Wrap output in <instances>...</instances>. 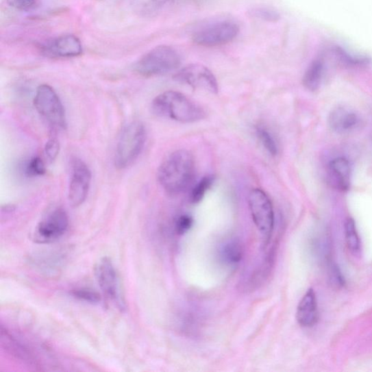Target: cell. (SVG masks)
Wrapping results in <instances>:
<instances>
[{
    "mask_svg": "<svg viewBox=\"0 0 372 372\" xmlns=\"http://www.w3.org/2000/svg\"><path fill=\"white\" fill-rule=\"evenodd\" d=\"M195 171L193 154L185 149L177 150L167 156L160 166L158 182L166 193L177 195L193 182Z\"/></svg>",
    "mask_w": 372,
    "mask_h": 372,
    "instance_id": "1",
    "label": "cell"
},
{
    "mask_svg": "<svg viewBox=\"0 0 372 372\" xmlns=\"http://www.w3.org/2000/svg\"><path fill=\"white\" fill-rule=\"evenodd\" d=\"M155 115L181 123H194L207 116L203 108L182 92L169 90L156 97L151 103Z\"/></svg>",
    "mask_w": 372,
    "mask_h": 372,
    "instance_id": "2",
    "label": "cell"
},
{
    "mask_svg": "<svg viewBox=\"0 0 372 372\" xmlns=\"http://www.w3.org/2000/svg\"><path fill=\"white\" fill-rule=\"evenodd\" d=\"M147 140L145 127L138 122H132L123 130L117 142L114 165L124 170L133 164L140 155Z\"/></svg>",
    "mask_w": 372,
    "mask_h": 372,
    "instance_id": "3",
    "label": "cell"
},
{
    "mask_svg": "<svg viewBox=\"0 0 372 372\" xmlns=\"http://www.w3.org/2000/svg\"><path fill=\"white\" fill-rule=\"evenodd\" d=\"M181 64V56L174 48L160 45L144 55L136 64L134 70L142 77H151L170 73Z\"/></svg>",
    "mask_w": 372,
    "mask_h": 372,
    "instance_id": "4",
    "label": "cell"
},
{
    "mask_svg": "<svg viewBox=\"0 0 372 372\" xmlns=\"http://www.w3.org/2000/svg\"><path fill=\"white\" fill-rule=\"evenodd\" d=\"M34 104L36 110L48 123L54 127L66 129L64 107L53 88L48 85L39 86L35 93Z\"/></svg>",
    "mask_w": 372,
    "mask_h": 372,
    "instance_id": "5",
    "label": "cell"
},
{
    "mask_svg": "<svg viewBox=\"0 0 372 372\" xmlns=\"http://www.w3.org/2000/svg\"><path fill=\"white\" fill-rule=\"evenodd\" d=\"M248 203L253 222L267 244L274 227V212L272 202L265 191L255 188L250 191Z\"/></svg>",
    "mask_w": 372,
    "mask_h": 372,
    "instance_id": "6",
    "label": "cell"
},
{
    "mask_svg": "<svg viewBox=\"0 0 372 372\" xmlns=\"http://www.w3.org/2000/svg\"><path fill=\"white\" fill-rule=\"evenodd\" d=\"M238 33L239 27L236 23L224 21L198 30L192 35V40L202 47H218L232 42Z\"/></svg>",
    "mask_w": 372,
    "mask_h": 372,
    "instance_id": "7",
    "label": "cell"
},
{
    "mask_svg": "<svg viewBox=\"0 0 372 372\" xmlns=\"http://www.w3.org/2000/svg\"><path fill=\"white\" fill-rule=\"evenodd\" d=\"M96 278L105 296L119 309L124 311L126 304L120 287L118 275L110 258H103L95 269Z\"/></svg>",
    "mask_w": 372,
    "mask_h": 372,
    "instance_id": "8",
    "label": "cell"
},
{
    "mask_svg": "<svg viewBox=\"0 0 372 372\" xmlns=\"http://www.w3.org/2000/svg\"><path fill=\"white\" fill-rule=\"evenodd\" d=\"M69 225L66 212L62 208H56L48 214L36 227L34 241L39 244L54 243L66 234Z\"/></svg>",
    "mask_w": 372,
    "mask_h": 372,
    "instance_id": "9",
    "label": "cell"
},
{
    "mask_svg": "<svg viewBox=\"0 0 372 372\" xmlns=\"http://www.w3.org/2000/svg\"><path fill=\"white\" fill-rule=\"evenodd\" d=\"M174 79L191 88L217 94L219 83L212 72L201 64H190L178 71Z\"/></svg>",
    "mask_w": 372,
    "mask_h": 372,
    "instance_id": "10",
    "label": "cell"
},
{
    "mask_svg": "<svg viewBox=\"0 0 372 372\" xmlns=\"http://www.w3.org/2000/svg\"><path fill=\"white\" fill-rule=\"evenodd\" d=\"M92 179L88 166L79 159L71 162V175L69 188V201L75 208L79 207L87 199Z\"/></svg>",
    "mask_w": 372,
    "mask_h": 372,
    "instance_id": "11",
    "label": "cell"
},
{
    "mask_svg": "<svg viewBox=\"0 0 372 372\" xmlns=\"http://www.w3.org/2000/svg\"><path fill=\"white\" fill-rule=\"evenodd\" d=\"M41 53L50 58H70L80 55L82 46L75 35H63L43 43Z\"/></svg>",
    "mask_w": 372,
    "mask_h": 372,
    "instance_id": "12",
    "label": "cell"
},
{
    "mask_svg": "<svg viewBox=\"0 0 372 372\" xmlns=\"http://www.w3.org/2000/svg\"><path fill=\"white\" fill-rule=\"evenodd\" d=\"M361 123V119L349 108L339 106L335 108L328 118L329 126L338 134H347L356 129Z\"/></svg>",
    "mask_w": 372,
    "mask_h": 372,
    "instance_id": "13",
    "label": "cell"
},
{
    "mask_svg": "<svg viewBox=\"0 0 372 372\" xmlns=\"http://www.w3.org/2000/svg\"><path fill=\"white\" fill-rule=\"evenodd\" d=\"M297 321L303 327H311L316 325L319 319L317 296L313 289H309L299 303Z\"/></svg>",
    "mask_w": 372,
    "mask_h": 372,
    "instance_id": "14",
    "label": "cell"
},
{
    "mask_svg": "<svg viewBox=\"0 0 372 372\" xmlns=\"http://www.w3.org/2000/svg\"><path fill=\"white\" fill-rule=\"evenodd\" d=\"M329 179L334 187L342 191L351 186V167L349 160L343 158L333 160L328 166Z\"/></svg>",
    "mask_w": 372,
    "mask_h": 372,
    "instance_id": "15",
    "label": "cell"
},
{
    "mask_svg": "<svg viewBox=\"0 0 372 372\" xmlns=\"http://www.w3.org/2000/svg\"><path fill=\"white\" fill-rule=\"evenodd\" d=\"M326 59L321 53L308 66L303 78L304 87L310 91L319 89L326 74Z\"/></svg>",
    "mask_w": 372,
    "mask_h": 372,
    "instance_id": "16",
    "label": "cell"
},
{
    "mask_svg": "<svg viewBox=\"0 0 372 372\" xmlns=\"http://www.w3.org/2000/svg\"><path fill=\"white\" fill-rule=\"evenodd\" d=\"M1 343L2 346L11 355L31 364H38L35 357L28 347L13 337V335L3 327H1Z\"/></svg>",
    "mask_w": 372,
    "mask_h": 372,
    "instance_id": "17",
    "label": "cell"
},
{
    "mask_svg": "<svg viewBox=\"0 0 372 372\" xmlns=\"http://www.w3.org/2000/svg\"><path fill=\"white\" fill-rule=\"evenodd\" d=\"M243 249L241 244L237 241L227 243L221 249V256L223 262L230 266L236 265L241 261Z\"/></svg>",
    "mask_w": 372,
    "mask_h": 372,
    "instance_id": "18",
    "label": "cell"
},
{
    "mask_svg": "<svg viewBox=\"0 0 372 372\" xmlns=\"http://www.w3.org/2000/svg\"><path fill=\"white\" fill-rule=\"evenodd\" d=\"M344 230L347 248L352 253H358L361 249V240H360L356 223L353 219L349 218L345 221Z\"/></svg>",
    "mask_w": 372,
    "mask_h": 372,
    "instance_id": "19",
    "label": "cell"
},
{
    "mask_svg": "<svg viewBox=\"0 0 372 372\" xmlns=\"http://www.w3.org/2000/svg\"><path fill=\"white\" fill-rule=\"evenodd\" d=\"M215 176L208 175L203 177L200 181L191 190L190 201L193 203H199L205 197L207 192L215 182Z\"/></svg>",
    "mask_w": 372,
    "mask_h": 372,
    "instance_id": "20",
    "label": "cell"
},
{
    "mask_svg": "<svg viewBox=\"0 0 372 372\" xmlns=\"http://www.w3.org/2000/svg\"><path fill=\"white\" fill-rule=\"evenodd\" d=\"M175 0H137L138 7L142 13L153 15L159 13Z\"/></svg>",
    "mask_w": 372,
    "mask_h": 372,
    "instance_id": "21",
    "label": "cell"
},
{
    "mask_svg": "<svg viewBox=\"0 0 372 372\" xmlns=\"http://www.w3.org/2000/svg\"><path fill=\"white\" fill-rule=\"evenodd\" d=\"M257 136L262 143V145L273 157H275L279 153V148L277 141L274 139L270 132L263 127H258L256 129Z\"/></svg>",
    "mask_w": 372,
    "mask_h": 372,
    "instance_id": "22",
    "label": "cell"
},
{
    "mask_svg": "<svg viewBox=\"0 0 372 372\" xmlns=\"http://www.w3.org/2000/svg\"><path fill=\"white\" fill-rule=\"evenodd\" d=\"M71 296L84 301L91 304H98L101 301L100 294L95 290L88 289V288H78L71 290L70 293Z\"/></svg>",
    "mask_w": 372,
    "mask_h": 372,
    "instance_id": "23",
    "label": "cell"
},
{
    "mask_svg": "<svg viewBox=\"0 0 372 372\" xmlns=\"http://www.w3.org/2000/svg\"><path fill=\"white\" fill-rule=\"evenodd\" d=\"M24 173L29 177L43 176L46 173V168L42 158L40 157L31 158L24 167Z\"/></svg>",
    "mask_w": 372,
    "mask_h": 372,
    "instance_id": "24",
    "label": "cell"
},
{
    "mask_svg": "<svg viewBox=\"0 0 372 372\" xmlns=\"http://www.w3.org/2000/svg\"><path fill=\"white\" fill-rule=\"evenodd\" d=\"M249 15L258 19L268 22H277L281 16L277 10L268 8H256L249 10Z\"/></svg>",
    "mask_w": 372,
    "mask_h": 372,
    "instance_id": "25",
    "label": "cell"
},
{
    "mask_svg": "<svg viewBox=\"0 0 372 372\" xmlns=\"http://www.w3.org/2000/svg\"><path fill=\"white\" fill-rule=\"evenodd\" d=\"M194 219L188 214L179 216L175 223V230L178 235H184L193 226Z\"/></svg>",
    "mask_w": 372,
    "mask_h": 372,
    "instance_id": "26",
    "label": "cell"
},
{
    "mask_svg": "<svg viewBox=\"0 0 372 372\" xmlns=\"http://www.w3.org/2000/svg\"><path fill=\"white\" fill-rule=\"evenodd\" d=\"M60 152V143L55 138L47 140L45 146V154L47 160L53 162L56 160Z\"/></svg>",
    "mask_w": 372,
    "mask_h": 372,
    "instance_id": "27",
    "label": "cell"
},
{
    "mask_svg": "<svg viewBox=\"0 0 372 372\" xmlns=\"http://www.w3.org/2000/svg\"><path fill=\"white\" fill-rule=\"evenodd\" d=\"M330 275L332 282L338 287H343L345 284V280L337 264L332 263L330 266Z\"/></svg>",
    "mask_w": 372,
    "mask_h": 372,
    "instance_id": "28",
    "label": "cell"
},
{
    "mask_svg": "<svg viewBox=\"0 0 372 372\" xmlns=\"http://www.w3.org/2000/svg\"><path fill=\"white\" fill-rule=\"evenodd\" d=\"M8 5L21 11H29L34 8L37 0H8Z\"/></svg>",
    "mask_w": 372,
    "mask_h": 372,
    "instance_id": "29",
    "label": "cell"
}]
</instances>
